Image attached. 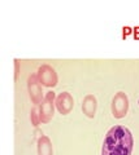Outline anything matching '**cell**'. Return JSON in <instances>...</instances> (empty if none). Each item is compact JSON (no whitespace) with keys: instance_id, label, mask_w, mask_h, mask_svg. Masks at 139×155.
Returning <instances> with one entry per match:
<instances>
[{"instance_id":"6da1fadb","label":"cell","mask_w":139,"mask_h":155,"mask_svg":"<svg viewBox=\"0 0 139 155\" xmlns=\"http://www.w3.org/2000/svg\"><path fill=\"white\" fill-rule=\"evenodd\" d=\"M133 134L123 125H114L107 132L102 146V155H131Z\"/></svg>"},{"instance_id":"7a4b0ae2","label":"cell","mask_w":139,"mask_h":155,"mask_svg":"<svg viewBox=\"0 0 139 155\" xmlns=\"http://www.w3.org/2000/svg\"><path fill=\"white\" fill-rule=\"evenodd\" d=\"M55 101H56V94L54 91H50L44 94L42 104L39 105V116L42 123H50L51 119L54 118L55 114Z\"/></svg>"},{"instance_id":"3957f363","label":"cell","mask_w":139,"mask_h":155,"mask_svg":"<svg viewBox=\"0 0 139 155\" xmlns=\"http://www.w3.org/2000/svg\"><path fill=\"white\" fill-rule=\"evenodd\" d=\"M129 110V98L123 92H118V93L113 97L112 100V114L114 118L121 119L125 118Z\"/></svg>"},{"instance_id":"277c9868","label":"cell","mask_w":139,"mask_h":155,"mask_svg":"<svg viewBox=\"0 0 139 155\" xmlns=\"http://www.w3.org/2000/svg\"><path fill=\"white\" fill-rule=\"evenodd\" d=\"M27 91L30 94V98L34 105H40L44 96H43V89L36 74H31L27 78Z\"/></svg>"},{"instance_id":"5b68a950","label":"cell","mask_w":139,"mask_h":155,"mask_svg":"<svg viewBox=\"0 0 139 155\" xmlns=\"http://www.w3.org/2000/svg\"><path fill=\"white\" fill-rule=\"evenodd\" d=\"M36 75H38V79H39L42 85L48 87V88H52V87L57 85V74L52 66L42 65L39 69H38Z\"/></svg>"},{"instance_id":"8992f818","label":"cell","mask_w":139,"mask_h":155,"mask_svg":"<svg viewBox=\"0 0 139 155\" xmlns=\"http://www.w3.org/2000/svg\"><path fill=\"white\" fill-rule=\"evenodd\" d=\"M56 109L61 115H66L69 114L74 107V100L69 92H61L56 96V101H55Z\"/></svg>"},{"instance_id":"52a82bcc","label":"cell","mask_w":139,"mask_h":155,"mask_svg":"<svg viewBox=\"0 0 139 155\" xmlns=\"http://www.w3.org/2000/svg\"><path fill=\"white\" fill-rule=\"evenodd\" d=\"M36 150H38V155H54V149H52V142L48 136L42 134L38 138V143H36Z\"/></svg>"},{"instance_id":"ba28073f","label":"cell","mask_w":139,"mask_h":155,"mask_svg":"<svg viewBox=\"0 0 139 155\" xmlns=\"http://www.w3.org/2000/svg\"><path fill=\"white\" fill-rule=\"evenodd\" d=\"M96 107H98L96 98H95L92 94H87L83 98V102H82V110H83V113L86 114V116H89V118H94L95 113H96Z\"/></svg>"},{"instance_id":"9c48e42d","label":"cell","mask_w":139,"mask_h":155,"mask_svg":"<svg viewBox=\"0 0 139 155\" xmlns=\"http://www.w3.org/2000/svg\"><path fill=\"white\" fill-rule=\"evenodd\" d=\"M30 119H31V123L34 127H38L42 122H40V116H39V110H36V107H34L30 113Z\"/></svg>"},{"instance_id":"30bf717a","label":"cell","mask_w":139,"mask_h":155,"mask_svg":"<svg viewBox=\"0 0 139 155\" xmlns=\"http://www.w3.org/2000/svg\"><path fill=\"white\" fill-rule=\"evenodd\" d=\"M18 72H20V62L18 60H14V79L16 80L18 78Z\"/></svg>"}]
</instances>
